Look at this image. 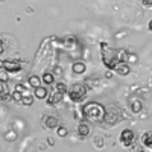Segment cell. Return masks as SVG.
<instances>
[{"instance_id": "8992f818", "label": "cell", "mask_w": 152, "mask_h": 152, "mask_svg": "<svg viewBox=\"0 0 152 152\" xmlns=\"http://www.w3.org/2000/svg\"><path fill=\"white\" fill-rule=\"evenodd\" d=\"M114 72H116L119 76H126V75H129L131 73V67H129V62H126V61H120L119 64L113 69Z\"/></svg>"}, {"instance_id": "e0dca14e", "label": "cell", "mask_w": 152, "mask_h": 152, "mask_svg": "<svg viewBox=\"0 0 152 152\" xmlns=\"http://www.w3.org/2000/svg\"><path fill=\"white\" fill-rule=\"evenodd\" d=\"M41 78H43V82L46 85H52L55 82V76H53V73H50V72H44V75L41 76Z\"/></svg>"}, {"instance_id": "484cf974", "label": "cell", "mask_w": 152, "mask_h": 152, "mask_svg": "<svg viewBox=\"0 0 152 152\" xmlns=\"http://www.w3.org/2000/svg\"><path fill=\"white\" fill-rule=\"evenodd\" d=\"M140 2H142V5L146 6V8H151V6H152V0H140Z\"/></svg>"}, {"instance_id": "2e32d148", "label": "cell", "mask_w": 152, "mask_h": 152, "mask_svg": "<svg viewBox=\"0 0 152 152\" xmlns=\"http://www.w3.org/2000/svg\"><path fill=\"white\" fill-rule=\"evenodd\" d=\"M72 69H73V72H75L76 75H82V73H85V70H87V67H85V62H81V61L75 62Z\"/></svg>"}, {"instance_id": "ffe728a7", "label": "cell", "mask_w": 152, "mask_h": 152, "mask_svg": "<svg viewBox=\"0 0 152 152\" xmlns=\"http://www.w3.org/2000/svg\"><path fill=\"white\" fill-rule=\"evenodd\" d=\"M15 138H17V132L15 131H8L5 134V140H8V142H14Z\"/></svg>"}, {"instance_id": "7a4b0ae2", "label": "cell", "mask_w": 152, "mask_h": 152, "mask_svg": "<svg viewBox=\"0 0 152 152\" xmlns=\"http://www.w3.org/2000/svg\"><path fill=\"white\" fill-rule=\"evenodd\" d=\"M107 114V110L102 104H97V102H88L82 107V116L85 120L88 122H93V123H97V122H102L104 117Z\"/></svg>"}, {"instance_id": "30bf717a", "label": "cell", "mask_w": 152, "mask_h": 152, "mask_svg": "<svg viewBox=\"0 0 152 152\" xmlns=\"http://www.w3.org/2000/svg\"><path fill=\"white\" fill-rule=\"evenodd\" d=\"M76 131H78V135L79 137H87L88 134H90V125L88 123H85V122H81L79 125H78V128H76Z\"/></svg>"}, {"instance_id": "3957f363", "label": "cell", "mask_w": 152, "mask_h": 152, "mask_svg": "<svg viewBox=\"0 0 152 152\" xmlns=\"http://www.w3.org/2000/svg\"><path fill=\"white\" fill-rule=\"evenodd\" d=\"M87 91H88V88H87L84 84H73V85L69 88L67 94H69V97H70L72 102L81 104V102H84V100L87 99V94H88Z\"/></svg>"}, {"instance_id": "5bb4252c", "label": "cell", "mask_w": 152, "mask_h": 152, "mask_svg": "<svg viewBox=\"0 0 152 152\" xmlns=\"http://www.w3.org/2000/svg\"><path fill=\"white\" fill-rule=\"evenodd\" d=\"M129 105H131V110L134 113H140L142 108H143V104H142V100L140 99H137V97H132L129 100Z\"/></svg>"}, {"instance_id": "9c48e42d", "label": "cell", "mask_w": 152, "mask_h": 152, "mask_svg": "<svg viewBox=\"0 0 152 152\" xmlns=\"http://www.w3.org/2000/svg\"><path fill=\"white\" fill-rule=\"evenodd\" d=\"M104 122L108 123L110 126H113V125H116V123L119 122V116H117L114 111H107L105 117H104Z\"/></svg>"}, {"instance_id": "6da1fadb", "label": "cell", "mask_w": 152, "mask_h": 152, "mask_svg": "<svg viewBox=\"0 0 152 152\" xmlns=\"http://www.w3.org/2000/svg\"><path fill=\"white\" fill-rule=\"evenodd\" d=\"M100 58H102L104 66L108 69H114L120 61L128 59V53L123 49H113L107 41H100Z\"/></svg>"}, {"instance_id": "f1b7e54d", "label": "cell", "mask_w": 152, "mask_h": 152, "mask_svg": "<svg viewBox=\"0 0 152 152\" xmlns=\"http://www.w3.org/2000/svg\"><path fill=\"white\" fill-rule=\"evenodd\" d=\"M111 76H113V72H111V69H110V70L105 73V78H111Z\"/></svg>"}, {"instance_id": "7c38bea8", "label": "cell", "mask_w": 152, "mask_h": 152, "mask_svg": "<svg viewBox=\"0 0 152 152\" xmlns=\"http://www.w3.org/2000/svg\"><path fill=\"white\" fill-rule=\"evenodd\" d=\"M140 140H142L143 146H146V148H152V131H146V132H143Z\"/></svg>"}, {"instance_id": "cb8c5ba5", "label": "cell", "mask_w": 152, "mask_h": 152, "mask_svg": "<svg viewBox=\"0 0 152 152\" xmlns=\"http://www.w3.org/2000/svg\"><path fill=\"white\" fill-rule=\"evenodd\" d=\"M15 90H18V91H21V93H24V91H28V87H26V85H23V84H20V82H18V84L15 85Z\"/></svg>"}, {"instance_id": "d4e9b609", "label": "cell", "mask_w": 152, "mask_h": 152, "mask_svg": "<svg viewBox=\"0 0 152 152\" xmlns=\"http://www.w3.org/2000/svg\"><path fill=\"white\" fill-rule=\"evenodd\" d=\"M64 43H66L67 46H75V43H76V38H67V40H64Z\"/></svg>"}, {"instance_id": "7402d4cb", "label": "cell", "mask_w": 152, "mask_h": 152, "mask_svg": "<svg viewBox=\"0 0 152 152\" xmlns=\"http://www.w3.org/2000/svg\"><path fill=\"white\" fill-rule=\"evenodd\" d=\"M93 143H94V146H96V148H102V146H104V138L96 135V137L93 138Z\"/></svg>"}, {"instance_id": "4dcf8cb0", "label": "cell", "mask_w": 152, "mask_h": 152, "mask_svg": "<svg viewBox=\"0 0 152 152\" xmlns=\"http://www.w3.org/2000/svg\"><path fill=\"white\" fill-rule=\"evenodd\" d=\"M149 31H152V20L149 21Z\"/></svg>"}, {"instance_id": "83f0119b", "label": "cell", "mask_w": 152, "mask_h": 152, "mask_svg": "<svg viewBox=\"0 0 152 152\" xmlns=\"http://www.w3.org/2000/svg\"><path fill=\"white\" fill-rule=\"evenodd\" d=\"M128 59H129V62H135L137 61V56L135 55H128Z\"/></svg>"}, {"instance_id": "5b68a950", "label": "cell", "mask_w": 152, "mask_h": 152, "mask_svg": "<svg viewBox=\"0 0 152 152\" xmlns=\"http://www.w3.org/2000/svg\"><path fill=\"white\" fill-rule=\"evenodd\" d=\"M0 66H2V69L8 70L9 73H15V72H20L23 69V62H20V61H11V59H3L2 62H0Z\"/></svg>"}, {"instance_id": "ac0fdd59", "label": "cell", "mask_w": 152, "mask_h": 152, "mask_svg": "<svg viewBox=\"0 0 152 152\" xmlns=\"http://www.w3.org/2000/svg\"><path fill=\"white\" fill-rule=\"evenodd\" d=\"M55 91H59V93H62V94H64V93H67L69 91V87L66 85V82H56L55 84Z\"/></svg>"}, {"instance_id": "44dd1931", "label": "cell", "mask_w": 152, "mask_h": 152, "mask_svg": "<svg viewBox=\"0 0 152 152\" xmlns=\"http://www.w3.org/2000/svg\"><path fill=\"white\" fill-rule=\"evenodd\" d=\"M56 134H58L59 137H67L69 131H67L66 126H61V128H56Z\"/></svg>"}, {"instance_id": "277c9868", "label": "cell", "mask_w": 152, "mask_h": 152, "mask_svg": "<svg viewBox=\"0 0 152 152\" xmlns=\"http://www.w3.org/2000/svg\"><path fill=\"white\" fill-rule=\"evenodd\" d=\"M119 142H120L123 146H126V148H131V146L135 143V134H134V131L129 129V128L123 129V131L120 132V135H119Z\"/></svg>"}, {"instance_id": "9a60e30c", "label": "cell", "mask_w": 152, "mask_h": 152, "mask_svg": "<svg viewBox=\"0 0 152 152\" xmlns=\"http://www.w3.org/2000/svg\"><path fill=\"white\" fill-rule=\"evenodd\" d=\"M34 97H35V94H31L29 90L24 91V93H23V100H21V104L26 105V107H31V105L34 104Z\"/></svg>"}, {"instance_id": "f546056e", "label": "cell", "mask_w": 152, "mask_h": 152, "mask_svg": "<svg viewBox=\"0 0 152 152\" xmlns=\"http://www.w3.org/2000/svg\"><path fill=\"white\" fill-rule=\"evenodd\" d=\"M55 72H56V73H62V69H59V67H56V69H55Z\"/></svg>"}, {"instance_id": "4fadbf2b", "label": "cell", "mask_w": 152, "mask_h": 152, "mask_svg": "<svg viewBox=\"0 0 152 152\" xmlns=\"http://www.w3.org/2000/svg\"><path fill=\"white\" fill-rule=\"evenodd\" d=\"M34 94H35V97L37 99H47V94H49V91H47V88L46 87H37V88H34Z\"/></svg>"}, {"instance_id": "ba28073f", "label": "cell", "mask_w": 152, "mask_h": 152, "mask_svg": "<svg viewBox=\"0 0 152 152\" xmlns=\"http://www.w3.org/2000/svg\"><path fill=\"white\" fill-rule=\"evenodd\" d=\"M62 96H64L62 93H59V91H53L52 94L47 97V105L55 107L56 104H61V102H62Z\"/></svg>"}, {"instance_id": "d6986e66", "label": "cell", "mask_w": 152, "mask_h": 152, "mask_svg": "<svg viewBox=\"0 0 152 152\" xmlns=\"http://www.w3.org/2000/svg\"><path fill=\"white\" fill-rule=\"evenodd\" d=\"M12 100H14V102L21 104V100H23V93L18 91V90H14V91H12Z\"/></svg>"}, {"instance_id": "52a82bcc", "label": "cell", "mask_w": 152, "mask_h": 152, "mask_svg": "<svg viewBox=\"0 0 152 152\" xmlns=\"http://www.w3.org/2000/svg\"><path fill=\"white\" fill-rule=\"evenodd\" d=\"M43 125L46 126L47 129H56L58 125H59V120L55 116H46L43 119Z\"/></svg>"}, {"instance_id": "4316f807", "label": "cell", "mask_w": 152, "mask_h": 152, "mask_svg": "<svg viewBox=\"0 0 152 152\" xmlns=\"http://www.w3.org/2000/svg\"><path fill=\"white\" fill-rule=\"evenodd\" d=\"M47 145H50V146H53V145H55L53 137H49V138H47Z\"/></svg>"}, {"instance_id": "603a6c76", "label": "cell", "mask_w": 152, "mask_h": 152, "mask_svg": "<svg viewBox=\"0 0 152 152\" xmlns=\"http://www.w3.org/2000/svg\"><path fill=\"white\" fill-rule=\"evenodd\" d=\"M8 70L2 69V72H0V79H2V82H8Z\"/></svg>"}, {"instance_id": "8fae6325", "label": "cell", "mask_w": 152, "mask_h": 152, "mask_svg": "<svg viewBox=\"0 0 152 152\" xmlns=\"http://www.w3.org/2000/svg\"><path fill=\"white\" fill-rule=\"evenodd\" d=\"M41 82H43V78H40L38 75H31L29 79H28V84H29V87H32V88L40 87Z\"/></svg>"}]
</instances>
